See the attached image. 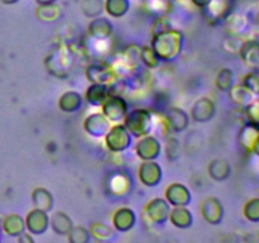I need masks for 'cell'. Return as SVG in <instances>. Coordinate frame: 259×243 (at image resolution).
I'll return each mask as SVG.
<instances>
[{
  "label": "cell",
  "instance_id": "484cf974",
  "mask_svg": "<svg viewBox=\"0 0 259 243\" xmlns=\"http://www.w3.org/2000/svg\"><path fill=\"white\" fill-rule=\"evenodd\" d=\"M32 201L34 208L45 212H51L55 207V197L46 187H35L32 191Z\"/></svg>",
  "mask_w": 259,
  "mask_h": 243
},
{
  "label": "cell",
  "instance_id": "5b68a950",
  "mask_svg": "<svg viewBox=\"0 0 259 243\" xmlns=\"http://www.w3.org/2000/svg\"><path fill=\"white\" fill-rule=\"evenodd\" d=\"M104 138H105L106 148L113 153L125 152L126 149L131 148L132 142H133V136L129 133L124 124L120 123H115V126L110 127Z\"/></svg>",
  "mask_w": 259,
  "mask_h": 243
},
{
  "label": "cell",
  "instance_id": "603a6c76",
  "mask_svg": "<svg viewBox=\"0 0 259 243\" xmlns=\"http://www.w3.org/2000/svg\"><path fill=\"white\" fill-rule=\"evenodd\" d=\"M205 18L210 22H218L229 15V7L227 4V0H212L210 4L202 8Z\"/></svg>",
  "mask_w": 259,
  "mask_h": 243
},
{
  "label": "cell",
  "instance_id": "8d00e7d4",
  "mask_svg": "<svg viewBox=\"0 0 259 243\" xmlns=\"http://www.w3.org/2000/svg\"><path fill=\"white\" fill-rule=\"evenodd\" d=\"M71 243H89L90 242V230L82 225H73L67 234Z\"/></svg>",
  "mask_w": 259,
  "mask_h": 243
},
{
  "label": "cell",
  "instance_id": "83f0119b",
  "mask_svg": "<svg viewBox=\"0 0 259 243\" xmlns=\"http://www.w3.org/2000/svg\"><path fill=\"white\" fill-rule=\"evenodd\" d=\"M3 230L9 237H19L25 232V220L18 214H9L3 220Z\"/></svg>",
  "mask_w": 259,
  "mask_h": 243
},
{
  "label": "cell",
  "instance_id": "d4e9b609",
  "mask_svg": "<svg viewBox=\"0 0 259 243\" xmlns=\"http://www.w3.org/2000/svg\"><path fill=\"white\" fill-rule=\"evenodd\" d=\"M207 172L210 177L218 182H223L229 179L232 174V167L230 164L224 158H215L207 166Z\"/></svg>",
  "mask_w": 259,
  "mask_h": 243
},
{
  "label": "cell",
  "instance_id": "9c48e42d",
  "mask_svg": "<svg viewBox=\"0 0 259 243\" xmlns=\"http://www.w3.org/2000/svg\"><path fill=\"white\" fill-rule=\"evenodd\" d=\"M163 124L167 131L174 133H181L187 129L190 124V115L181 108L171 106L164 111Z\"/></svg>",
  "mask_w": 259,
  "mask_h": 243
},
{
  "label": "cell",
  "instance_id": "ba28073f",
  "mask_svg": "<svg viewBox=\"0 0 259 243\" xmlns=\"http://www.w3.org/2000/svg\"><path fill=\"white\" fill-rule=\"evenodd\" d=\"M162 152L161 142L157 137L147 134L141 137L136 144V154L142 161H154Z\"/></svg>",
  "mask_w": 259,
  "mask_h": 243
},
{
  "label": "cell",
  "instance_id": "f6af8a7d",
  "mask_svg": "<svg viewBox=\"0 0 259 243\" xmlns=\"http://www.w3.org/2000/svg\"><path fill=\"white\" fill-rule=\"evenodd\" d=\"M252 153H254L255 156L259 157V137L257 138V141H255L254 146H253L252 148Z\"/></svg>",
  "mask_w": 259,
  "mask_h": 243
},
{
  "label": "cell",
  "instance_id": "d6986e66",
  "mask_svg": "<svg viewBox=\"0 0 259 243\" xmlns=\"http://www.w3.org/2000/svg\"><path fill=\"white\" fill-rule=\"evenodd\" d=\"M239 56L243 63L249 70L259 71V42L255 39H249L243 42L239 50Z\"/></svg>",
  "mask_w": 259,
  "mask_h": 243
},
{
  "label": "cell",
  "instance_id": "7a4b0ae2",
  "mask_svg": "<svg viewBox=\"0 0 259 243\" xmlns=\"http://www.w3.org/2000/svg\"><path fill=\"white\" fill-rule=\"evenodd\" d=\"M153 115L149 110L143 108H137L128 111L124 118L123 124L129 133L136 138L151 134L153 129Z\"/></svg>",
  "mask_w": 259,
  "mask_h": 243
},
{
  "label": "cell",
  "instance_id": "277c9868",
  "mask_svg": "<svg viewBox=\"0 0 259 243\" xmlns=\"http://www.w3.org/2000/svg\"><path fill=\"white\" fill-rule=\"evenodd\" d=\"M133 190V179L124 171H113L106 176L105 191L114 199H123L131 195Z\"/></svg>",
  "mask_w": 259,
  "mask_h": 243
},
{
  "label": "cell",
  "instance_id": "e575fe53",
  "mask_svg": "<svg viewBox=\"0 0 259 243\" xmlns=\"http://www.w3.org/2000/svg\"><path fill=\"white\" fill-rule=\"evenodd\" d=\"M215 85L223 93H228L233 85H234V72L230 68L224 67L218 72L215 78Z\"/></svg>",
  "mask_w": 259,
  "mask_h": 243
},
{
  "label": "cell",
  "instance_id": "ffe728a7",
  "mask_svg": "<svg viewBox=\"0 0 259 243\" xmlns=\"http://www.w3.org/2000/svg\"><path fill=\"white\" fill-rule=\"evenodd\" d=\"M113 93V88L108 84H91L86 89L85 100L93 106H101Z\"/></svg>",
  "mask_w": 259,
  "mask_h": 243
},
{
  "label": "cell",
  "instance_id": "30bf717a",
  "mask_svg": "<svg viewBox=\"0 0 259 243\" xmlns=\"http://www.w3.org/2000/svg\"><path fill=\"white\" fill-rule=\"evenodd\" d=\"M139 181L147 187H154L159 185L163 177V170L158 162L154 161H143L138 169Z\"/></svg>",
  "mask_w": 259,
  "mask_h": 243
},
{
  "label": "cell",
  "instance_id": "f1b7e54d",
  "mask_svg": "<svg viewBox=\"0 0 259 243\" xmlns=\"http://www.w3.org/2000/svg\"><path fill=\"white\" fill-rule=\"evenodd\" d=\"M228 94H229V99L232 100V103H234L238 106H243V108H245L255 98L243 84L233 85L230 90L228 91Z\"/></svg>",
  "mask_w": 259,
  "mask_h": 243
},
{
  "label": "cell",
  "instance_id": "9a60e30c",
  "mask_svg": "<svg viewBox=\"0 0 259 243\" xmlns=\"http://www.w3.org/2000/svg\"><path fill=\"white\" fill-rule=\"evenodd\" d=\"M86 77L91 84H108V85H113L114 81L118 78L110 65L106 63L89 65L86 67Z\"/></svg>",
  "mask_w": 259,
  "mask_h": 243
},
{
  "label": "cell",
  "instance_id": "d6a6232c",
  "mask_svg": "<svg viewBox=\"0 0 259 243\" xmlns=\"http://www.w3.org/2000/svg\"><path fill=\"white\" fill-rule=\"evenodd\" d=\"M89 230H90V234L99 242H108L115 237V229L104 223H93Z\"/></svg>",
  "mask_w": 259,
  "mask_h": 243
},
{
  "label": "cell",
  "instance_id": "4fadbf2b",
  "mask_svg": "<svg viewBox=\"0 0 259 243\" xmlns=\"http://www.w3.org/2000/svg\"><path fill=\"white\" fill-rule=\"evenodd\" d=\"M110 120L103 113H93L83 120V129L94 138H103L110 129Z\"/></svg>",
  "mask_w": 259,
  "mask_h": 243
},
{
  "label": "cell",
  "instance_id": "3957f363",
  "mask_svg": "<svg viewBox=\"0 0 259 243\" xmlns=\"http://www.w3.org/2000/svg\"><path fill=\"white\" fill-rule=\"evenodd\" d=\"M73 61H75L73 53L68 48L61 47L46 57L45 65L51 75L58 78H65L70 75Z\"/></svg>",
  "mask_w": 259,
  "mask_h": 243
},
{
  "label": "cell",
  "instance_id": "ab89813d",
  "mask_svg": "<svg viewBox=\"0 0 259 243\" xmlns=\"http://www.w3.org/2000/svg\"><path fill=\"white\" fill-rule=\"evenodd\" d=\"M243 85L255 96L259 98V71H250L243 77Z\"/></svg>",
  "mask_w": 259,
  "mask_h": 243
},
{
  "label": "cell",
  "instance_id": "2e32d148",
  "mask_svg": "<svg viewBox=\"0 0 259 243\" xmlns=\"http://www.w3.org/2000/svg\"><path fill=\"white\" fill-rule=\"evenodd\" d=\"M217 114V105L210 98H200L192 105L190 115L196 123H207Z\"/></svg>",
  "mask_w": 259,
  "mask_h": 243
},
{
  "label": "cell",
  "instance_id": "4dcf8cb0",
  "mask_svg": "<svg viewBox=\"0 0 259 243\" xmlns=\"http://www.w3.org/2000/svg\"><path fill=\"white\" fill-rule=\"evenodd\" d=\"M80 7L82 14L93 19L105 12V0H81Z\"/></svg>",
  "mask_w": 259,
  "mask_h": 243
},
{
  "label": "cell",
  "instance_id": "7dc6e473",
  "mask_svg": "<svg viewBox=\"0 0 259 243\" xmlns=\"http://www.w3.org/2000/svg\"><path fill=\"white\" fill-rule=\"evenodd\" d=\"M0 2L5 5H13V4H17L19 0H0Z\"/></svg>",
  "mask_w": 259,
  "mask_h": 243
},
{
  "label": "cell",
  "instance_id": "44dd1931",
  "mask_svg": "<svg viewBox=\"0 0 259 243\" xmlns=\"http://www.w3.org/2000/svg\"><path fill=\"white\" fill-rule=\"evenodd\" d=\"M83 104V98L77 93V91H66L58 99V108L63 113L72 114L76 113L81 109Z\"/></svg>",
  "mask_w": 259,
  "mask_h": 243
},
{
  "label": "cell",
  "instance_id": "ac0fdd59",
  "mask_svg": "<svg viewBox=\"0 0 259 243\" xmlns=\"http://www.w3.org/2000/svg\"><path fill=\"white\" fill-rule=\"evenodd\" d=\"M114 27L108 18L96 17L93 18L88 25V33L93 39L106 40L113 34Z\"/></svg>",
  "mask_w": 259,
  "mask_h": 243
},
{
  "label": "cell",
  "instance_id": "74e56055",
  "mask_svg": "<svg viewBox=\"0 0 259 243\" xmlns=\"http://www.w3.org/2000/svg\"><path fill=\"white\" fill-rule=\"evenodd\" d=\"M245 219L252 223H259V197H252L243 207Z\"/></svg>",
  "mask_w": 259,
  "mask_h": 243
},
{
  "label": "cell",
  "instance_id": "7c38bea8",
  "mask_svg": "<svg viewBox=\"0 0 259 243\" xmlns=\"http://www.w3.org/2000/svg\"><path fill=\"white\" fill-rule=\"evenodd\" d=\"M25 229L33 235H42L50 228V217L48 212L34 208L25 217Z\"/></svg>",
  "mask_w": 259,
  "mask_h": 243
},
{
  "label": "cell",
  "instance_id": "7402d4cb",
  "mask_svg": "<svg viewBox=\"0 0 259 243\" xmlns=\"http://www.w3.org/2000/svg\"><path fill=\"white\" fill-rule=\"evenodd\" d=\"M169 222L179 229H187L194 223L191 210L187 209V207H174L169 212L168 217Z\"/></svg>",
  "mask_w": 259,
  "mask_h": 243
},
{
  "label": "cell",
  "instance_id": "cb8c5ba5",
  "mask_svg": "<svg viewBox=\"0 0 259 243\" xmlns=\"http://www.w3.org/2000/svg\"><path fill=\"white\" fill-rule=\"evenodd\" d=\"M50 227L53 232L58 235H67L70 233L71 228L73 227V222L68 214L60 210V212L53 213L50 217Z\"/></svg>",
  "mask_w": 259,
  "mask_h": 243
},
{
  "label": "cell",
  "instance_id": "52a82bcc",
  "mask_svg": "<svg viewBox=\"0 0 259 243\" xmlns=\"http://www.w3.org/2000/svg\"><path fill=\"white\" fill-rule=\"evenodd\" d=\"M171 205L163 197H154L144 207V215L152 224L162 225L168 220Z\"/></svg>",
  "mask_w": 259,
  "mask_h": 243
},
{
  "label": "cell",
  "instance_id": "5bb4252c",
  "mask_svg": "<svg viewBox=\"0 0 259 243\" xmlns=\"http://www.w3.org/2000/svg\"><path fill=\"white\" fill-rule=\"evenodd\" d=\"M164 199L171 207H189L191 204L192 195L189 187L180 182L168 185L164 191Z\"/></svg>",
  "mask_w": 259,
  "mask_h": 243
},
{
  "label": "cell",
  "instance_id": "8992f818",
  "mask_svg": "<svg viewBox=\"0 0 259 243\" xmlns=\"http://www.w3.org/2000/svg\"><path fill=\"white\" fill-rule=\"evenodd\" d=\"M101 108V113L110 120V123H120L124 120L126 113L129 111L128 101L120 95L111 94L105 101H104Z\"/></svg>",
  "mask_w": 259,
  "mask_h": 243
},
{
  "label": "cell",
  "instance_id": "ee69618b",
  "mask_svg": "<svg viewBox=\"0 0 259 243\" xmlns=\"http://www.w3.org/2000/svg\"><path fill=\"white\" fill-rule=\"evenodd\" d=\"M190 2L192 3V4L195 5V7L200 8V9H202L204 7H206L207 4H210V3L212 2V0H190Z\"/></svg>",
  "mask_w": 259,
  "mask_h": 243
},
{
  "label": "cell",
  "instance_id": "f546056e",
  "mask_svg": "<svg viewBox=\"0 0 259 243\" xmlns=\"http://www.w3.org/2000/svg\"><path fill=\"white\" fill-rule=\"evenodd\" d=\"M62 15V9L57 3L47 5H38L35 10V17L42 22H55Z\"/></svg>",
  "mask_w": 259,
  "mask_h": 243
},
{
  "label": "cell",
  "instance_id": "8fae6325",
  "mask_svg": "<svg viewBox=\"0 0 259 243\" xmlns=\"http://www.w3.org/2000/svg\"><path fill=\"white\" fill-rule=\"evenodd\" d=\"M200 213H201L205 222L211 225H218L223 222L225 210L222 201L218 197L209 196L200 205Z\"/></svg>",
  "mask_w": 259,
  "mask_h": 243
},
{
  "label": "cell",
  "instance_id": "7bdbcfd3",
  "mask_svg": "<svg viewBox=\"0 0 259 243\" xmlns=\"http://www.w3.org/2000/svg\"><path fill=\"white\" fill-rule=\"evenodd\" d=\"M18 238V240H19V242H22V243H33L34 242V239H33V237H32V234H28V233H24L23 232L22 234L19 235V237H17Z\"/></svg>",
  "mask_w": 259,
  "mask_h": 243
},
{
  "label": "cell",
  "instance_id": "836d02e7",
  "mask_svg": "<svg viewBox=\"0 0 259 243\" xmlns=\"http://www.w3.org/2000/svg\"><path fill=\"white\" fill-rule=\"evenodd\" d=\"M225 25L230 35H239L247 27V18L240 14H232L225 18Z\"/></svg>",
  "mask_w": 259,
  "mask_h": 243
},
{
  "label": "cell",
  "instance_id": "60d3db41",
  "mask_svg": "<svg viewBox=\"0 0 259 243\" xmlns=\"http://www.w3.org/2000/svg\"><path fill=\"white\" fill-rule=\"evenodd\" d=\"M245 116L248 123L259 128V98H254L245 106Z\"/></svg>",
  "mask_w": 259,
  "mask_h": 243
},
{
  "label": "cell",
  "instance_id": "d590c367",
  "mask_svg": "<svg viewBox=\"0 0 259 243\" xmlns=\"http://www.w3.org/2000/svg\"><path fill=\"white\" fill-rule=\"evenodd\" d=\"M141 62L149 70H154L159 66L161 60L156 55V52L152 50L151 46H144L141 48Z\"/></svg>",
  "mask_w": 259,
  "mask_h": 243
},
{
  "label": "cell",
  "instance_id": "1f68e13d",
  "mask_svg": "<svg viewBox=\"0 0 259 243\" xmlns=\"http://www.w3.org/2000/svg\"><path fill=\"white\" fill-rule=\"evenodd\" d=\"M131 9L129 0H105V12L113 18H123Z\"/></svg>",
  "mask_w": 259,
  "mask_h": 243
},
{
  "label": "cell",
  "instance_id": "4316f807",
  "mask_svg": "<svg viewBox=\"0 0 259 243\" xmlns=\"http://www.w3.org/2000/svg\"><path fill=\"white\" fill-rule=\"evenodd\" d=\"M259 137V128L253 126L250 123H245L239 131V136H238V141L242 148L247 152H252L253 146H254L255 141Z\"/></svg>",
  "mask_w": 259,
  "mask_h": 243
},
{
  "label": "cell",
  "instance_id": "e0dca14e",
  "mask_svg": "<svg viewBox=\"0 0 259 243\" xmlns=\"http://www.w3.org/2000/svg\"><path fill=\"white\" fill-rule=\"evenodd\" d=\"M111 222H113L114 229H115L116 232H129L137 223L136 212H134L132 208L128 207L119 208V209L113 214Z\"/></svg>",
  "mask_w": 259,
  "mask_h": 243
},
{
  "label": "cell",
  "instance_id": "f35d334b",
  "mask_svg": "<svg viewBox=\"0 0 259 243\" xmlns=\"http://www.w3.org/2000/svg\"><path fill=\"white\" fill-rule=\"evenodd\" d=\"M164 152H166V157L168 161L176 162L180 158V152H181V146H180L179 139L175 138V137L167 138Z\"/></svg>",
  "mask_w": 259,
  "mask_h": 243
},
{
  "label": "cell",
  "instance_id": "6da1fadb",
  "mask_svg": "<svg viewBox=\"0 0 259 243\" xmlns=\"http://www.w3.org/2000/svg\"><path fill=\"white\" fill-rule=\"evenodd\" d=\"M185 37L182 32L177 29L163 30L153 34L151 40L152 50L156 52L158 58L163 62H172L180 57L184 48Z\"/></svg>",
  "mask_w": 259,
  "mask_h": 243
},
{
  "label": "cell",
  "instance_id": "bcb514c9",
  "mask_svg": "<svg viewBox=\"0 0 259 243\" xmlns=\"http://www.w3.org/2000/svg\"><path fill=\"white\" fill-rule=\"evenodd\" d=\"M38 5H47V4H53V3H57V0H35Z\"/></svg>",
  "mask_w": 259,
  "mask_h": 243
},
{
  "label": "cell",
  "instance_id": "b9f144b4",
  "mask_svg": "<svg viewBox=\"0 0 259 243\" xmlns=\"http://www.w3.org/2000/svg\"><path fill=\"white\" fill-rule=\"evenodd\" d=\"M171 28V24H169V20L167 19L166 17H159L157 18L156 22L153 23V27H152V32L153 34H157V33H161L163 30H167Z\"/></svg>",
  "mask_w": 259,
  "mask_h": 243
}]
</instances>
